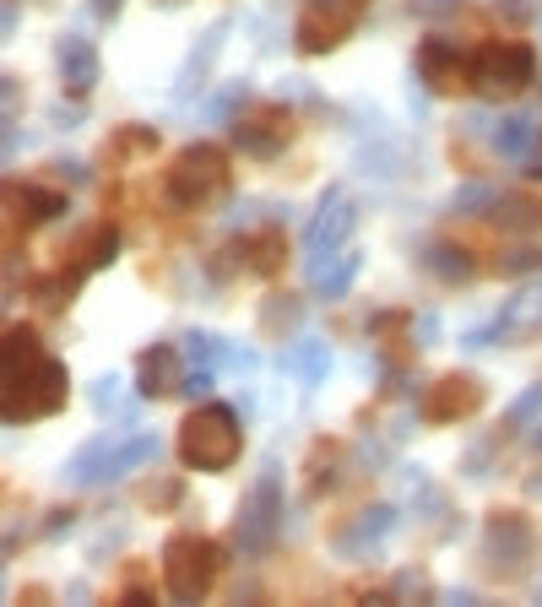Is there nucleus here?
I'll return each mask as SVG.
<instances>
[{"label":"nucleus","instance_id":"obj_1","mask_svg":"<svg viewBox=\"0 0 542 607\" xmlns=\"http://www.w3.org/2000/svg\"><path fill=\"white\" fill-rule=\"evenodd\" d=\"M71 396V374L66 364L38 342L33 325H5V342H0V418L16 429V424H38V418H55Z\"/></svg>","mask_w":542,"mask_h":607},{"label":"nucleus","instance_id":"obj_2","mask_svg":"<svg viewBox=\"0 0 542 607\" xmlns=\"http://www.w3.org/2000/svg\"><path fill=\"white\" fill-rule=\"evenodd\" d=\"M228 185H234L228 152L212 147V142H196V147H185L168 163V174H163V201H168L174 212H212V206L228 195Z\"/></svg>","mask_w":542,"mask_h":607},{"label":"nucleus","instance_id":"obj_3","mask_svg":"<svg viewBox=\"0 0 542 607\" xmlns=\"http://www.w3.org/2000/svg\"><path fill=\"white\" fill-rule=\"evenodd\" d=\"M239 451H245V429H239V413L223 402H201L179 424V461L190 472H228Z\"/></svg>","mask_w":542,"mask_h":607},{"label":"nucleus","instance_id":"obj_4","mask_svg":"<svg viewBox=\"0 0 542 607\" xmlns=\"http://www.w3.org/2000/svg\"><path fill=\"white\" fill-rule=\"evenodd\" d=\"M223 548L212 543V537H201V532H174L168 543H163V592L174 597V603H201L212 586H217V575H223Z\"/></svg>","mask_w":542,"mask_h":607},{"label":"nucleus","instance_id":"obj_5","mask_svg":"<svg viewBox=\"0 0 542 607\" xmlns=\"http://www.w3.org/2000/svg\"><path fill=\"white\" fill-rule=\"evenodd\" d=\"M532 76H538V49L521 38H488L472 49L467 82L478 98H516L521 87H532Z\"/></svg>","mask_w":542,"mask_h":607},{"label":"nucleus","instance_id":"obj_6","mask_svg":"<svg viewBox=\"0 0 542 607\" xmlns=\"http://www.w3.org/2000/svg\"><path fill=\"white\" fill-rule=\"evenodd\" d=\"M276 537H282V472L267 466L234 510V548L245 559H267Z\"/></svg>","mask_w":542,"mask_h":607},{"label":"nucleus","instance_id":"obj_7","mask_svg":"<svg viewBox=\"0 0 542 607\" xmlns=\"http://www.w3.org/2000/svg\"><path fill=\"white\" fill-rule=\"evenodd\" d=\"M369 5H375V0H304V11H298V22H293L298 55H331V49L358 27V16H364Z\"/></svg>","mask_w":542,"mask_h":607},{"label":"nucleus","instance_id":"obj_8","mask_svg":"<svg viewBox=\"0 0 542 607\" xmlns=\"http://www.w3.org/2000/svg\"><path fill=\"white\" fill-rule=\"evenodd\" d=\"M353 228H358V201L347 195V190H326L320 195V206H315V217H309V228H304V255H309V277L331 261V255H342V245L353 239Z\"/></svg>","mask_w":542,"mask_h":607},{"label":"nucleus","instance_id":"obj_9","mask_svg":"<svg viewBox=\"0 0 542 607\" xmlns=\"http://www.w3.org/2000/svg\"><path fill=\"white\" fill-rule=\"evenodd\" d=\"M532 554H538L532 521L521 510H488V521H483V559H488V570L505 575V581H516Z\"/></svg>","mask_w":542,"mask_h":607},{"label":"nucleus","instance_id":"obj_10","mask_svg":"<svg viewBox=\"0 0 542 607\" xmlns=\"http://www.w3.org/2000/svg\"><path fill=\"white\" fill-rule=\"evenodd\" d=\"M228 131H234V147L245 152V157L271 163L276 152L287 147V136H293V115H287L282 104H256L250 115H234Z\"/></svg>","mask_w":542,"mask_h":607},{"label":"nucleus","instance_id":"obj_11","mask_svg":"<svg viewBox=\"0 0 542 607\" xmlns=\"http://www.w3.org/2000/svg\"><path fill=\"white\" fill-rule=\"evenodd\" d=\"M483 402H488V391L478 374H445L428 385L417 413H423V424H467L472 413H483Z\"/></svg>","mask_w":542,"mask_h":607},{"label":"nucleus","instance_id":"obj_12","mask_svg":"<svg viewBox=\"0 0 542 607\" xmlns=\"http://www.w3.org/2000/svg\"><path fill=\"white\" fill-rule=\"evenodd\" d=\"M467 71H472V55H467L450 33H428V38L417 44V82H423L428 93H456V87L467 82Z\"/></svg>","mask_w":542,"mask_h":607},{"label":"nucleus","instance_id":"obj_13","mask_svg":"<svg viewBox=\"0 0 542 607\" xmlns=\"http://www.w3.org/2000/svg\"><path fill=\"white\" fill-rule=\"evenodd\" d=\"M55 66H60V87H66L71 98H87V93L98 87V76H104L98 44L82 38V33H66V38L55 44Z\"/></svg>","mask_w":542,"mask_h":607},{"label":"nucleus","instance_id":"obj_14","mask_svg":"<svg viewBox=\"0 0 542 607\" xmlns=\"http://www.w3.org/2000/svg\"><path fill=\"white\" fill-rule=\"evenodd\" d=\"M179 347H168V342H152L141 358H136V396L141 402H163V396H174L179 385H185V374H179Z\"/></svg>","mask_w":542,"mask_h":607},{"label":"nucleus","instance_id":"obj_15","mask_svg":"<svg viewBox=\"0 0 542 607\" xmlns=\"http://www.w3.org/2000/svg\"><path fill=\"white\" fill-rule=\"evenodd\" d=\"M391 532H397V504H369V510L353 515L347 532H337L331 548H337V559H364V554H375Z\"/></svg>","mask_w":542,"mask_h":607},{"label":"nucleus","instance_id":"obj_16","mask_svg":"<svg viewBox=\"0 0 542 607\" xmlns=\"http://www.w3.org/2000/svg\"><path fill=\"white\" fill-rule=\"evenodd\" d=\"M488 223H494L505 239H538V234H542V195H538V190H510V195H494Z\"/></svg>","mask_w":542,"mask_h":607},{"label":"nucleus","instance_id":"obj_17","mask_svg":"<svg viewBox=\"0 0 542 607\" xmlns=\"http://www.w3.org/2000/svg\"><path fill=\"white\" fill-rule=\"evenodd\" d=\"M115 445H120V440H109V435L87 440L82 451L66 461V472H60V477H66L71 488H98V483H109V466H115Z\"/></svg>","mask_w":542,"mask_h":607},{"label":"nucleus","instance_id":"obj_18","mask_svg":"<svg viewBox=\"0 0 542 607\" xmlns=\"http://www.w3.org/2000/svg\"><path fill=\"white\" fill-rule=\"evenodd\" d=\"M228 250H234V261H239L250 277H276V272H282V255H287V245H282L276 228H261V234H250V239H239V245H228Z\"/></svg>","mask_w":542,"mask_h":607},{"label":"nucleus","instance_id":"obj_19","mask_svg":"<svg viewBox=\"0 0 542 607\" xmlns=\"http://www.w3.org/2000/svg\"><path fill=\"white\" fill-rule=\"evenodd\" d=\"M423 272H428V277H439L445 288H461V283H472V277H478V261H472V250H467V245L439 239V245H428V250H423Z\"/></svg>","mask_w":542,"mask_h":607},{"label":"nucleus","instance_id":"obj_20","mask_svg":"<svg viewBox=\"0 0 542 607\" xmlns=\"http://www.w3.org/2000/svg\"><path fill=\"white\" fill-rule=\"evenodd\" d=\"M358 272H364V255H358V250H342L331 266L315 272V299H326V304L347 299V288L358 283Z\"/></svg>","mask_w":542,"mask_h":607},{"label":"nucleus","instance_id":"obj_21","mask_svg":"<svg viewBox=\"0 0 542 607\" xmlns=\"http://www.w3.org/2000/svg\"><path fill=\"white\" fill-rule=\"evenodd\" d=\"M223 33H228V16H223V22H212V27L201 33V49H196V55L185 60V71H179V98H190V93H201V87H207L201 76H207V66L217 60V49H223Z\"/></svg>","mask_w":542,"mask_h":607},{"label":"nucleus","instance_id":"obj_22","mask_svg":"<svg viewBox=\"0 0 542 607\" xmlns=\"http://www.w3.org/2000/svg\"><path fill=\"white\" fill-rule=\"evenodd\" d=\"M276 364H282L287 374H298L309 391H315V385L331 374V353H326V342H293V347L276 358Z\"/></svg>","mask_w":542,"mask_h":607},{"label":"nucleus","instance_id":"obj_23","mask_svg":"<svg viewBox=\"0 0 542 607\" xmlns=\"http://www.w3.org/2000/svg\"><path fill=\"white\" fill-rule=\"evenodd\" d=\"M71 255H76V266H82L87 277L104 272V266H115V255H120V228H115V223H98Z\"/></svg>","mask_w":542,"mask_h":607},{"label":"nucleus","instance_id":"obj_24","mask_svg":"<svg viewBox=\"0 0 542 607\" xmlns=\"http://www.w3.org/2000/svg\"><path fill=\"white\" fill-rule=\"evenodd\" d=\"M532 147H538V120L532 115H505L494 126V152L499 157H532Z\"/></svg>","mask_w":542,"mask_h":607},{"label":"nucleus","instance_id":"obj_25","mask_svg":"<svg viewBox=\"0 0 542 607\" xmlns=\"http://www.w3.org/2000/svg\"><path fill=\"white\" fill-rule=\"evenodd\" d=\"M22 206H27V223H55L60 212H71V201H66V190H22Z\"/></svg>","mask_w":542,"mask_h":607},{"label":"nucleus","instance_id":"obj_26","mask_svg":"<svg viewBox=\"0 0 542 607\" xmlns=\"http://www.w3.org/2000/svg\"><path fill=\"white\" fill-rule=\"evenodd\" d=\"M532 272H542V250H532V245L494 255V277H505V283H516V277H532Z\"/></svg>","mask_w":542,"mask_h":607},{"label":"nucleus","instance_id":"obj_27","mask_svg":"<svg viewBox=\"0 0 542 607\" xmlns=\"http://www.w3.org/2000/svg\"><path fill=\"white\" fill-rule=\"evenodd\" d=\"M337 472H342V445H315V455H309V488L315 493L337 488Z\"/></svg>","mask_w":542,"mask_h":607},{"label":"nucleus","instance_id":"obj_28","mask_svg":"<svg viewBox=\"0 0 542 607\" xmlns=\"http://www.w3.org/2000/svg\"><path fill=\"white\" fill-rule=\"evenodd\" d=\"M538 413H542V380H538V385H527V391H521V396L510 402V413H505V435L527 429V424H532Z\"/></svg>","mask_w":542,"mask_h":607},{"label":"nucleus","instance_id":"obj_29","mask_svg":"<svg viewBox=\"0 0 542 607\" xmlns=\"http://www.w3.org/2000/svg\"><path fill=\"white\" fill-rule=\"evenodd\" d=\"M185 358H190L196 369H212V364L223 358V342H217L212 331H190V336H185Z\"/></svg>","mask_w":542,"mask_h":607},{"label":"nucleus","instance_id":"obj_30","mask_svg":"<svg viewBox=\"0 0 542 607\" xmlns=\"http://www.w3.org/2000/svg\"><path fill=\"white\" fill-rule=\"evenodd\" d=\"M261 325H267V331H276V325H282V331L298 325V304L287 299V294H271V304L261 309Z\"/></svg>","mask_w":542,"mask_h":607},{"label":"nucleus","instance_id":"obj_31","mask_svg":"<svg viewBox=\"0 0 542 607\" xmlns=\"http://www.w3.org/2000/svg\"><path fill=\"white\" fill-rule=\"evenodd\" d=\"M478 206H494V190L488 185H461L450 195V212H478Z\"/></svg>","mask_w":542,"mask_h":607},{"label":"nucleus","instance_id":"obj_32","mask_svg":"<svg viewBox=\"0 0 542 607\" xmlns=\"http://www.w3.org/2000/svg\"><path fill=\"white\" fill-rule=\"evenodd\" d=\"M212 385H217V374H212V369H190V374H185V385H179V391H185V396H190V402H196V396H201V402H207V396H212Z\"/></svg>","mask_w":542,"mask_h":607},{"label":"nucleus","instance_id":"obj_33","mask_svg":"<svg viewBox=\"0 0 542 607\" xmlns=\"http://www.w3.org/2000/svg\"><path fill=\"white\" fill-rule=\"evenodd\" d=\"M391 597H428V575L423 570H402L397 586H391Z\"/></svg>","mask_w":542,"mask_h":607},{"label":"nucleus","instance_id":"obj_34","mask_svg":"<svg viewBox=\"0 0 542 607\" xmlns=\"http://www.w3.org/2000/svg\"><path fill=\"white\" fill-rule=\"evenodd\" d=\"M76 526V510H49V521H44V537H60V532H71Z\"/></svg>","mask_w":542,"mask_h":607},{"label":"nucleus","instance_id":"obj_35","mask_svg":"<svg viewBox=\"0 0 542 607\" xmlns=\"http://www.w3.org/2000/svg\"><path fill=\"white\" fill-rule=\"evenodd\" d=\"M439 342V314H417V347H434Z\"/></svg>","mask_w":542,"mask_h":607},{"label":"nucleus","instance_id":"obj_36","mask_svg":"<svg viewBox=\"0 0 542 607\" xmlns=\"http://www.w3.org/2000/svg\"><path fill=\"white\" fill-rule=\"evenodd\" d=\"M93 407H98V413H109V407H115V374H104V380H98V391H93Z\"/></svg>","mask_w":542,"mask_h":607},{"label":"nucleus","instance_id":"obj_37","mask_svg":"<svg viewBox=\"0 0 542 607\" xmlns=\"http://www.w3.org/2000/svg\"><path fill=\"white\" fill-rule=\"evenodd\" d=\"M87 5H93V11L104 16V22H115V16L126 11V0H87Z\"/></svg>","mask_w":542,"mask_h":607},{"label":"nucleus","instance_id":"obj_38","mask_svg":"<svg viewBox=\"0 0 542 607\" xmlns=\"http://www.w3.org/2000/svg\"><path fill=\"white\" fill-rule=\"evenodd\" d=\"M55 174H60V179H71V185H82V179H87V168H82V163H55Z\"/></svg>","mask_w":542,"mask_h":607},{"label":"nucleus","instance_id":"obj_39","mask_svg":"<svg viewBox=\"0 0 542 607\" xmlns=\"http://www.w3.org/2000/svg\"><path fill=\"white\" fill-rule=\"evenodd\" d=\"M505 16H516V22H527V16H532V5H527V0H505Z\"/></svg>","mask_w":542,"mask_h":607},{"label":"nucleus","instance_id":"obj_40","mask_svg":"<svg viewBox=\"0 0 542 607\" xmlns=\"http://www.w3.org/2000/svg\"><path fill=\"white\" fill-rule=\"evenodd\" d=\"M527 174H532V179H542V147H532V157H527Z\"/></svg>","mask_w":542,"mask_h":607},{"label":"nucleus","instance_id":"obj_41","mask_svg":"<svg viewBox=\"0 0 542 607\" xmlns=\"http://www.w3.org/2000/svg\"><path fill=\"white\" fill-rule=\"evenodd\" d=\"M527 488H532V493H542V472H538V477H527Z\"/></svg>","mask_w":542,"mask_h":607},{"label":"nucleus","instance_id":"obj_42","mask_svg":"<svg viewBox=\"0 0 542 607\" xmlns=\"http://www.w3.org/2000/svg\"><path fill=\"white\" fill-rule=\"evenodd\" d=\"M532 445H538V451H542V424H538V435H532Z\"/></svg>","mask_w":542,"mask_h":607},{"label":"nucleus","instance_id":"obj_43","mask_svg":"<svg viewBox=\"0 0 542 607\" xmlns=\"http://www.w3.org/2000/svg\"><path fill=\"white\" fill-rule=\"evenodd\" d=\"M538 299H542V294H538Z\"/></svg>","mask_w":542,"mask_h":607}]
</instances>
